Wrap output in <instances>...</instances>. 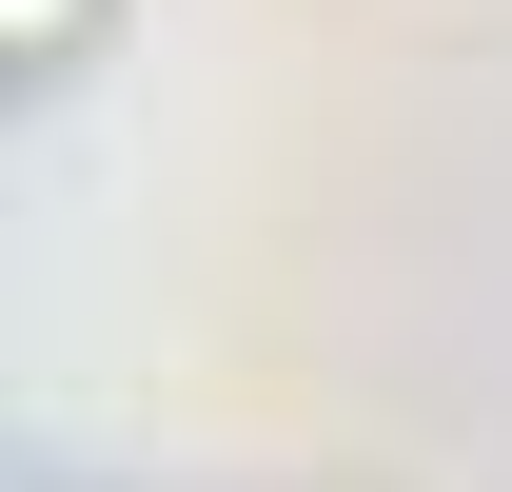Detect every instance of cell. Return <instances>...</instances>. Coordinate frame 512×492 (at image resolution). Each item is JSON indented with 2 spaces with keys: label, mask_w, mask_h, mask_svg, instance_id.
Returning a JSON list of instances; mask_svg holds the SVG:
<instances>
[{
  "label": "cell",
  "mask_w": 512,
  "mask_h": 492,
  "mask_svg": "<svg viewBox=\"0 0 512 492\" xmlns=\"http://www.w3.org/2000/svg\"><path fill=\"white\" fill-rule=\"evenodd\" d=\"M79 20H99V0H0V40H20V60H79Z\"/></svg>",
  "instance_id": "obj_1"
}]
</instances>
